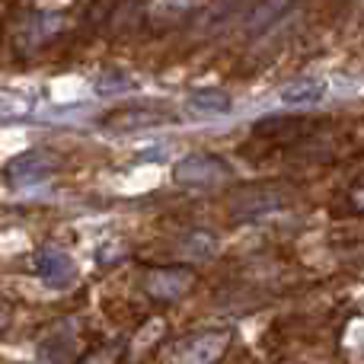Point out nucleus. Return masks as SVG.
I'll return each mask as SVG.
<instances>
[{
  "label": "nucleus",
  "instance_id": "8",
  "mask_svg": "<svg viewBox=\"0 0 364 364\" xmlns=\"http://www.w3.org/2000/svg\"><path fill=\"white\" fill-rule=\"evenodd\" d=\"M233 100L230 93H224V90H195L192 96H188V109L198 115H220V112H230Z\"/></svg>",
  "mask_w": 364,
  "mask_h": 364
},
{
  "label": "nucleus",
  "instance_id": "2",
  "mask_svg": "<svg viewBox=\"0 0 364 364\" xmlns=\"http://www.w3.org/2000/svg\"><path fill=\"white\" fill-rule=\"evenodd\" d=\"M233 176V170L227 166V160L214 157V154H188L182 157L176 166H173V179L176 186H186V188H214L220 182H227Z\"/></svg>",
  "mask_w": 364,
  "mask_h": 364
},
{
  "label": "nucleus",
  "instance_id": "4",
  "mask_svg": "<svg viewBox=\"0 0 364 364\" xmlns=\"http://www.w3.org/2000/svg\"><path fill=\"white\" fill-rule=\"evenodd\" d=\"M58 170V160L45 151H29V154H19L16 160L6 164V182L10 186H32V182H42L48 179L51 173Z\"/></svg>",
  "mask_w": 364,
  "mask_h": 364
},
{
  "label": "nucleus",
  "instance_id": "7",
  "mask_svg": "<svg viewBox=\"0 0 364 364\" xmlns=\"http://www.w3.org/2000/svg\"><path fill=\"white\" fill-rule=\"evenodd\" d=\"M294 4H297V0H256V6H252L246 26H250V32L269 29V26H275L278 19L284 16V13H291V6H294Z\"/></svg>",
  "mask_w": 364,
  "mask_h": 364
},
{
  "label": "nucleus",
  "instance_id": "11",
  "mask_svg": "<svg viewBox=\"0 0 364 364\" xmlns=\"http://www.w3.org/2000/svg\"><path fill=\"white\" fill-rule=\"evenodd\" d=\"M6 323H10V307H6V304L0 301V333L6 329Z\"/></svg>",
  "mask_w": 364,
  "mask_h": 364
},
{
  "label": "nucleus",
  "instance_id": "3",
  "mask_svg": "<svg viewBox=\"0 0 364 364\" xmlns=\"http://www.w3.org/2000/svg\"><path fill=\"white\" fill-rule=\"evenodd\" d=\"M144 291L157 301H179L192 291L195 284V272L188 269H147L144 275Z\"/></svg>",
  "mask_w": 364,
  "mask_h": 364
},
{
  "label": "nucleus",
  "instance_id": "10",
  "mask_svg": "<svg viewBox=\"0 0 364 364\" xmlns=\"http://www.w3.org/2000/svg\"><path fill=\"white\" fill-rule=\"evenodd\" d=\"M26 112V102L23 100H13V96L0 93V119H10V115H23Z\"/></svg>",
  "mask_w": 364,
  "mask_h": 364
},
{
  "label": "nucleus",
  "instance_id": "1",
  "mask_svg": "<svg viewBox=\"0 0 364 364\" xmlns=\"http://www.w3.org/2000/svg\"><path fill=\"white\" fill-rule=\"evenodd\" d=\"M227 346H230V329H198L173 342L166 364H218Z\"/></svg>",
  "mask_w": 364,
  "mask_h": 364
},
{
  "label": "nucleus",
  "instance_id": "9",
  "mask_svg": "<svg viewBox=\"0 0 364 364\" xmlns=\"http://www.w3.org/2000/svg\"><path fill=\"white\" fill-rule=\"evenodd\" d=\"M323 96H326V83L323 80H297L282 90V100L288 106H314Z\"/></svg>",
  "mask_w": 364,
  "mask_h": 364
},
{
  "label": "nucleus",
  "instance_id": "5",
  "mask_svg": "<svg viewBox=\"0 0 364 364\" xmlns=\"http://www.w3.org/2000/svg\"><path fill=\"white\" fill-rule=\"evenodd\" d=\"M36 275L42 278L48 288H68L77 278V265H74V259L61 250H38L36 252Z\"/></svg>",
  "mask_w": 364,
  "mask_h": 364
},
{
  "label": "nucleus",
  "instance_id": "6",
  "mask_svg": "<svg viewBox=\"0 0 364 364\" xmlns=\"http://www.w3.org/2000/svg\"><path fill=\"white\" fill-rule=\"evenodd\" d=\"M164 122H176V115L170 109H157V106H128L109 115L106 125L115 128V132H134V128H151V125H164Z\"/></svg>",
  "mask_w": 364,
  "mask_h": 364
}]
</instances>
